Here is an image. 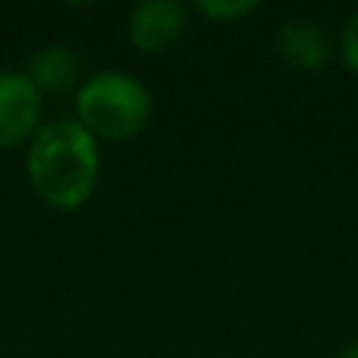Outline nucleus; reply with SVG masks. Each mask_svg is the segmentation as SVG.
Segmentation results:
<instances>
[{
	"label": "nucleus",
	"instance_id": "6",
	"mask_svg": "<svg viewBox=\"0 0 358 358\" xmlns=\"http://www.w3.org/2000/svg\"><path fill=\"white\" fill-rule=\"evenodd\" d=\"M82 60L66 44H44L31 54L25 76L41 94H66L69 88L79 85Z\"/></svg>",
	"mask_w": 358,
	"mask_h": 358
},
{
	"label": "nucleus",
	"instance_id": "3",
	"mask_svg": "<svg viewBox=\"0 0 358 358\" xmlns=\"http://www.w3.org/2000/svg\"><path fill=\"white\" fill-rule=\"evenodd\" d=\"M44 94L31 85L25 69H0V151L25 145L38 136Z\"/></svg>",
	"mask_w": 358,
	"mask_h": 358
},
{
	"label": "nucleus",
	"instance_id": "5",
	"mask_svg": "<svg viewBox=\"0 0 358 358\" xmlns=\"http://www.w3.org/2000/svg\"><path fill=\"white\" fill-rule=\"evenodd\" d=\"M277 50L299 73H324L334 57L327 31L311 19H286L277 31Z\"/></svg>",
	"mask_w": 358,
	"mask_h": 358
},
{
	"label": "nucleus",
	"instance_id": "4",
	"mask_svg": "<svg viewBox=\"0 0 358 358\" xmlns=\"http://www.w3.org/2000/svg\"><path fill=\"white\" fill-rule=\"evenodd\" d=\"M129 41L142 54H164L182 38L185 6L179 0H142L129 13Z\"/></svg>",
	"mask_w": 358,
	"mask_h": 358
},
{
	"label": "nucleus",
	"instance_id": "2",
	"mask_svg": "<svg viewBox=\"0 0 358 358\" xmlns=\"http://www.w3.org/2000/svg\"><path fill=\"white\" fill-rule=\"evenodd\" d=\"M76 120L104 142L136 138L151 123L155 101L145 82L123 69H101L76 88Z\"/></svg>",
	"mask_w": 358,
	"mask_h": 358
},
{
	"label": "nucleus",
	"instance_id": "7",
	"mask_svg": "<svg viewBox=\"0 0 358 358\" xmlns=\"http://www.w3.org/2000/svg\"><path fill=\"white\" fill-rule=\"evenodd\" d=\"M195 10L210 22H236L258 10V0H198Z\"/></svg>",
	"mask_w": 358,
	"mask_h": 358
},
{
	"label": "nucleus",
	"instance_id": "8",
	"mask_svg": "<svg viewBox=\"0 0 358 358\" xmlns=\"http://www.w3.org/2000/svg\"><path fill=\"white\" fill-rule=\"evenodd\" d=\"M340 57H343V63H346L349 73L358 76V13H355V16H349V22L343 25Z\"/></svg>",
	"mask_w": 358,
	"mask_h": 358
},
{
	"label": "nucleus",
	"instance_id": "9",
	"mask_svg": "<svg viewBox=\"0 0 358 358\" xmlns=\"http://www.w3.org/2000/svg\"><path fill=\"white\" fill-rule=\"evenodd\" d=\"M334 358H358V343H346V346H340V352Z\"/></svg>",
	"mask_w": 358,
	"mask_h": 358
},
{
	"label": "nucleus",
	"instance_id": "1",
	"mask_svg": "<svg viewBox=\"0 0 358 358\" xmlns=\"http://www.w3.org/2000/svg\"><path fill=\"white\" fill-rule=\"evenodd\" d=\"M25 173L31 189L54 210H79L101 179L98 138L79 120H54L29 142Z\"/></svg>",
	"mask_w": 358,
	"mask_h": 358
}]
</instances>
